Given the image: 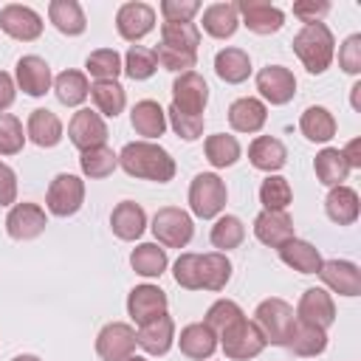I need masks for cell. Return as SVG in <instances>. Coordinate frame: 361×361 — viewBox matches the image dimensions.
<instances>
[{
    "instance_id": "1",
    "label": "cell",
    "mask_w": 361,
    "mask_h": 361,
    "mask_svg": "<svg viewBox=\"0 0 361 361\" xmlns=\"http://www.w3.org/2000/svg\"><path fill=\"white\" fill-rule=\"evenodd\" d=\"M118 166L130 175V178H144V180H155V183H166L175 178V158L152 141H133L124 144L118 152Z\"/></svg>"
},
{
    "instance_id": "2",
    "label": "cell",
    "mask_w": 361,
    "mask_h": 361,
    "mask_svg": "<svg viewBox=\"0 0 361 361\" xmlns=\"http://www.w3.org/2000/svg\"><path fill=\"white\" fill-rule=\"evenodd\" d=\"M293 54L305 65L307 73H324L336 56L333 31L324 23H310L293 37Z\"/></svg>"
},
{
    "instance_id": "3",
    "label": "cell",
    "mask_w": 361,
    "mask_h": 361,
    "mask_svg": "<svg viewBox=\"0 0 361 361\" xmlns=\"http://www.w3.org/2000/svg\"><path fill=\"white\" fill-rule=\"evenodd\" d=\"M251 322L259 327V333L265 336L268 344L285 347L288 344V336H290V330L296 324V313H293V307L285 299L271 296V299H265V302L257 305Z\"/></svg>"
},
{
    "instance_id": "4",
    "label": "cell",
    "mask_w": 361,
    "mask_h": 361,
    "mask_svg": "<svg viewBox=\"0 0 361 361\" xmlns=\"http://www.w3.org/2000/svg\"><path fill=\"white\" fill-rule=\"evenodd\" d=\"M226 197H228V189H226V180L214 172H200L192 178V186H189V209L195 217L200 220H212L217 217L223 209H226Z\"/></svg>"
},
{
    "instance_id": "5",
    "label": "cell",
    "mask_w": 361,
    "mask_h": 361,
    "mask_svg": "<svg viewBox=\"0 0 361 361\" xmlns=\"http://www.w3.org/2000/svg\"><path fill=\"white\" fill-rule=\"evenodd\" d=\"M220 341V347H223V353H226V358H231V361H248V358H257L262 350H265V336L259 333V327L251 322V319H245V316H240L234 324H228L220 336H217Z\"/></svg>"
},
{
    "instance_id": "6",
    "label": "cell",
    "mask_w": 361,
    "mask_h": 361,
    "mask_svg": "<svg viewBox=\"0 0 361 361\" xmlns=\"http://www.w3.org/2000/svg\"><path fill=\"white\" fill-rule=\"evenodd\" d=\"M152 234H155L158 245H164V248H183V245H189V240L195 234L192 214L178 206H164L152 217Z\"/></svg>"
},
{
    "instance_id": "7",
    "label": "cell",
    "mask_w": 361,
    "mask_h": 361,
    "mask_svg": "<svg viewBox=\"0 0 361 361\" xmlns=\"http://www.w3.org/2000/svg\"><path fill=\"white\" fill-rule=\"evenodd\" d=\"M85 203V180L79 175H71V172H59L51 186H48V195H45V206L51 214L56 217H71L82 209Z\"/></svg>"
},
{
    "instance_id": "8",
    "label": "cell",
    "mask_w": 361,
    "mask_h": 361,
    "mask_svg": "<svg viewBox=\"0 0 361 361\" xmlns=\"http://www.w3.org/2000/svg\"><path fill=\"white\" fill-rule=\"evenodd\" d=\"M209 102V85L200 73L186 71L178 73V79L172 82V107L186 113V116H203Z\"/></svg>"
},
{
    "instance_id": "9",
    "label": "cell",
    "mask_w": 361,
    "mask_h": 361,
    "mask_svg": "<svg viewBox=\"0 0 361 361\" xmlns=\"http://www.w3.org/2000/svg\"><path fill=\"white\" fill-rule=\"evenodd\" d=\"M135 330L127 322H110L96 336V355L102 361H124L135 355Z\"/></svg>"
},
{
    "instance_id": "10",
    "label": "cell",
    "mask_w": 361,
    "mask_h": 361,
    "mask_svg": "<svg viewBox=\"0 0 361 361\" xmlns=\"http://www.w3.org/2000/svg\"><path fill=\"white\" fill-rule=\"evenodd\" d=\"M68 138H71V144L79 152L93 149V147H102L107 141V124H104V118L96 110L82 107L68 121Z\"/></svg>"
},
{
    "instance_id": "11",
    "label": "cell",
    "mask_w": 361,
    "mask_h": 361,
    "mask_svg": "<svg viewBox=\"0 0 361 361\" xmlns=\"http://www.w3.org/2000/svg\"><path fill=\"white\" fill-rule=\"evenodd\" d=\"M0 31H6L11 39L34 42L42 34V17L23 3H8L0 8Z\"/></svg>"
},
{
    "instance_id": "12",
    "label": "cell",
    "mask_w": 361,
    "mask_h": 361,
    "mask_svg": "<svg viewBox=\"0 0 361 361\" xmlns=\"http://www.w3.org/2000/svg\"><path fill=\"white\" fill-rule=\"evenodd\" d=\"M116 28L127 42H138L155 28V8L149 3H141V0L124 3L116 11Z\"/></svg>"
},
{
    "instance_id": "13",
    "label": "cell",
    "mask_w": 361,
    "mask_h": 361,
    "mask_svg": "<svg viewBox=\"0 0 361 361\" xmlns=\"http://www.w3.org/2000/svg\"><path fill=\"white\" fill-rule=\"evenodd\" d=\"M257 90L268 104H288L296 93V76L285 65H265L257 73Z\"/></svg>"
},
{
    "instance_id": "14",
    "label": "cell",
    "mask_w": 361,
    "mask_h": 361,
    "mask_svg": "<svg viewBox=\"0 0 361 361\" xmlns=\"http://www.w3.org/2000/svg\"><path fill=\"white\" fill-rule=\"evenodd\" d=\"M48 217L39 203H14L6 214V231L14 240H34L45 231Z\"/></svg>"
},
{
    "instance_id": "15",
    "label": "cell",
    "mask_w": 361,
    "mask_h": 361,
    "mask_svg": "<svg viewBox=\"0 0 361 361\" xmlns=\"http://www.w3.org/2000/svg\"><path fill=\"white\" fill-rule=\"evenodd\" d=\"M296 322L327 330L336 322V302L324 288H307L296 305Z\"/></svg>"
},
{
    "instance_id": "16",
    "label": "cell",
    "mask_w": 361,
    "mask_h": 361,
    "mask_svg": "<svg viewBox=\"0 0 361 361\" xmlns=\"http://www.w3.org/2000/svg\"><path fill=\"white\" fill-rule=\"evenodd\" d=\"M14 76H17V87L28 96H45L54 85L51 79V65L37 56V54H25L17 59L14 65Z\"/></svg>"
},
{
    "instance_id": "17",
    "label": "cell",
    "mask_w": 361,
    "mask_h": 361,
    "mask_svg": "<svg viewBox=\"0 0 361 361\" xmlns=\"http://www.w3.org/2000/svg\"><path fill=\"white\" fill-rule=\"evenodd\" d=\"M316 274L322 276V282L333 293H341V296H358L361 293V271L350 259H322Z\"/></svg>"
},
{
    "instance_id": "18",
    "label": "cell",
    "mask_w": 361,
    "mask_h": 361,
    "mask_svg": "<svg viewBox=\"0 0 361 361\" xmlns=\"http://www.w3.org/2000/svg\"><path fill=\"white\" fill-rule=\"evenodd\" d=\"M135 341L149 355H166L169 347H172V341H175V322H172V316L169 313H161V316L138 324Z\"/></svg>"
},
{
    "instance_id": "19",
    "label": "cell",
    "mask_w": 361,
    "mask_h": 361,
    "mask_svg": "<svg viewBox=\"0 0 361 361\" xmlns=\"http://www.w3.org/2000/svg\"><path fill=\"white\" fill-rule=\"evenodd\" d=\"M237 14H243V23L254 34H276L285 25L282 8H276V6H271L265 0H240L237 3Z\"/></svg>"
},
{
    "instance_id": "20",
    "label": "cell",
    "mask_w": 361,
    "mask_h": 361,
    "mask_svg": "<svg viewBox=\"0 0 361 361\" xmlns=\"http://www.w3.org/2000/svg\"><path fill=\"white\" fill-rule=\"evenodd\" d=\"M166 293L158 285H135L127 296V313L135 324H144L161 313H166Z\"/></svg>"
},
{
    "instance_id": "21",
    "label": "cell",
    "mask_w": 361,
    "mask_h": 361,
    "mask_svg": "<svg viewBox=\"0 0 361 361\" xmlns=\"http://www.w3.org/2000/svg\"><path fill=\"white\" fill-rule=\"evenodd\" d=\"M254 234L262 245L268 248H279L285 245L288 240H293V220L288 212H268L262 209L257 217H254Z\"/></svg>"
},
{
    "instance_id": "22",
    "label": "cell",
    "mask_w": 361,
    "mask_h": 361,
    "mask_svg": "<svg viewBox=\"0 0 361 361\" xmlns=\"http://www.w3.org/2000/svg\"><path fill=\"white\" fill-rule=\"evenodd\" d=\"M268 121V107L257 96H243L234 99L228 107V124L237 133H259Z\"/></svg>"
},
{
    "instance_id": "23",
    "label": "cell",
    "mask_w": 361,
    "mask_h": 361,
    "mask_svg": "<svg viewBox=\"0 0 361 361\" xmlns=\"http://www.w3.org/2000/svg\"><path fill=\"white\" fill-rule=\"evenodd\" d=\"M130 124L133 130L144 138V141H152V138H161L164 130H166V110L152 102V99H141L133 104L130 110Z\"/></svg>"
},
{
    "instance_id": "24",
    "label": "cell",
    "mask_w": 361,
    "mask_h": 361,
    "mask_svg": "<svg viewBox=\"0 0 361 361\" xmlns=\"http://www.w3.org/2000/svg\"><path fill=\"white\" fill-rule=\"evenodd\" d=\"M324 212H327V217H330L333 223H338V226H353V223L358 220V214H361L358 192H355L353 186H347V183L333 186V189L327 192V197H324Z\"/></svg>"
},
{
    "instance_id": "25",
    "label": "cell",
    "mask_w": 361,
    "mask_h": 361,
    "mask_svg": "<svg viewBox=\"0 0 361 361\" xmlns=\"http://www.w3.org/2000/svg\"><path fill=\"white\" fill-rule=\"evenodd\" d=\"M178 347L186 358L192 361H206L214 355L217 350V333L212 327H206L203 322H195V324H186L180 330V338H178Z\"/></svg>"
},
{
    "instance_id": "26",
    "label": "cell",
    "mask_w": 361,
    "mask_h": 361,
    "mask_svg": "<svg viewBox=\"0 0 361 361\" xmlns=\"http://www.w3.org/2000/svg\"><path fill=\"white\" fill-rule=\"evenodd\" d=\"M248 161H251L254 169H262V172L274 175V172H279V169L285 166L288 149H285V144H282L279 138H274V135H257V138L251 141V147H248Z\"/></svg>"
},
{
    "instance_id": "27",
    "label": "cell",
    "mask_w": 361,
    "mask_h": 361,
    "mask_svg": "<svg viewBox=\"0 0 361 361\" xmlns=\"http://www.w3.org/2000/svg\"><path fill=\"white\" fill-rule=\"evenodd\" d=\"M110 228H113V234H116L118 240L133 243V240H138V237L144 234V228H147V212H144L135 200H121V203L113 209V214H110Z\"/></svg>"
},
{
    "instance_id": "28",
    "label": "cell",
    "mask_w": 361,
    "mask_h": 361,
    "mask_svg": "<svg viewBox=\"0 0 361 361\" xmlns=\"http://www.w3.org/2000/svg\"><path fill=\"white\" fill-rule=\"evenodd\" d=\"M25 138H31L37 147H56L62 141V121L56 113L45 110V107H37L31 110L28 121H25Z\"/></svg>"
},
{
    "instance_id": "29",
    "label": "cell",
    "mask_w": 361,
    "mask_h": 361,
    "mask_svg": "<svg viewBox=\"0 0 361 361\" xmlns=\"http://www.w3.org/2000/svg\"><path fill=\"white\" fill-rule=\"evenodd\" d=\"M276 251H279V259H282L288 268L299 271V274H316L319 265H322L319 248H316L313 243H307V240H299V237L288 240V243L279 245Z\"/></svg>"
},
{
    "instance_id": "30",
    "label": "cell",
    "mask_w": 361,
    "mask_h": 361,
    "mask_svg": "<svg viewBox=\"0 0 361 361\" xmlns=\"http://www.w3.org/2000/svg\"><path fill=\"white\" fill-rule=\"evenodd\" d=\"M48 20L65 37H79L87 28L85 11H82V6L76 0H51L48 3Z\"/></svg>"
},
{
    "instance_id": "31",
    "label": "cell",
    "mask_w": 361,
    "mask_h": 361,
    "mask_svg": "<svg viewBox=\"0 0 361 361\" xmlns=\"http://www.w3.org/2000/svg\"><path fill=\"white\" fill-rule=\"evenodd\" d=\"M240 25V14H237V3H212L203 11V31L214 39H228L234 37Z\"/></svg>"
},
{
    "instance_id": "32",
    "label": "cell",
    "mask_w": 361,
    "mask_h": 361,
    "mask_svg": "<svg viewBox=\"0 0 361 361\" xmlns=\"http://www.w3.org/2000/svg\"><path fill=\"white\" fill-rule=\"evenodd\" d=\"M214 73L226 85H240L251 76V56L243 48H223L214 56Z\"/></svg>"
},
{
    "instance_id": "33",
    "label": "cell",
    "mask_w": 361,
    "mask_h": 361,
    "mask_svg": "<svg viewBox=\"0 0 361 361\" xmlns=\"http://www.w3.org/2000/svg\"><path fill=\"white\" fill-rule=\"evenodd\" d=\"M296 355L302 358H313V355H322L327 350V330H319L313 324H305V322H296L290 336H288V344Z\"/></svg>"
},
{
    "instance_id": "34",
    "label": "cell",
    "mask_w": 361,
    "mask_h": 361,
    "mask_svg": "<svg viewBox=\"0 0 361 361\" xmlns=\"http://www.w3.org/2000/svg\"><path fill=\"white\" fill-rule=\"evenodd\" d=\"M299 130H302V135H305L307 141L324 144V141H330V138L336 135V118H333V113H330L327 107L313 104V107H307V110L302 113Z\"/></svg>"
},
{
    "instance_id": "35",
    "label": "cell",
    "mask_w": 361,
    "mask_h": 361,
    "mask_svg": "<svg viewBox=\"0 0 361 361\" xmlns=\"http://www.w3.org/2000/svg\"><path fill=\"white\" fill-rule=\"evenodd\" d=\"M313 169H316L319 183H324V186H330V189H333V186H341V183L347 180V175H350V166H347L341 149H336V147H324V149L313 158Z\"/></svg>"
},
{
    "instance_id": "36",
    "label": "cell",
    "mask_w": 361,
    "mask_h": 361,
    "mask_svg": "<svg viewBox=\"0 0 361 361\" xmlns=\"http://www.w3.org/2000/svg\"><path fill=\"white\" fill-rule=\"evenodd\" d=\"M130 265H133L135 274H141V276H147V279H155V276H161V274L166 271V265H169L166 248L158 245V243H141V245L133 248Z\"/></svg>"
},
{
    "instance_id": "37",
    "label": "cell",
    "mask_w": 361,
    "mask_h": 361,
    "mask_svg": "<svg viewBox=\"0 0 361 361\" xmlns=\"http://www.w3.org/2000/svg\"><path fill=\"white\" fill-rule=\"evenodd\" d=\"M90 99H93V107H96V113L104 118H116L121 110H124V104H127V93H124V87L118 85V82H93L90 85Z\"/></svg>"
},
{
    "instance_id": "38",
    "label": "cell",
    "mask_w": 361,
    "mask_h": 361,
    "mask_svg": "<svg viewBox=\"0 0 361 361\" xmlns=\"http://www.w3.org/2000/svg\"><path fill=\"white\" fill-rule=\"evenodd\" d=\"M203 152H206V161L214 166V169H226V166H234L240 161V141L228 133H214L206 138L203 144Z\"/></svg>"
},
{
    "instance_id": "39",
    "label": "cell",
    "mask_w": 361,
    "mask_h": 361,
    "mask_svg": "<svg viewBox=\"0 0 361 361\" xmlns=\"http://www.w3.org/2000/svg\"><path fill=\"white\" fill-rule=\"evenodd\" d=\"M54 93L65 107H79L87 96H90V85L87 76L82 71H62L54 79Z\"/></svg>"
},
{
    "instance_id": "40",
    "label": "cell",
    "mask_w": 361,
    "mask_h": 361,
    "mask_svg": "<svg viewBox=\"0 0 361 361\" xmlns=\"http://www.w3.org/2000/svg\"><path fill=\"white\" fill-rule=\"evenodd\" d=\"M231 279V262L220 251L200 254V288L206 290H223Z\"/></svg>"
},
{
    "instance_id": "41",
    "label": "cell",
    "mask_w": 361,
    "mask_h": 361,
    "mask_svg": "<svg viewBox=\"0 0 361 361\" xmlns=\"http://www.w3.org/2000/svg\"><path fill=\"white\" fill-rule=\"evenodd\" d=\"M79 166H82V175L90 178V180H102L107 175H113V169L118 166V155L102 144V147H93V149H85L79 155Z\"/></svg>"
},
{
    "instance_id": "42",
    "label": "cell",
    "mask_w": 361,
    "mask_h": 361,
    "mask_svg": "<svg viewBox=\"0 0 361 361\" xmlns=\"http://www.w3.org/2000/svg\"><path fill=\"white\" fill-rule=\"evenodd\" d=\"M243 240H245V226H243V220L237 214H220L214 220V226H212V245L220 254L237 248Z\"/></svg>"
},
{
    "instance_id": "43",
    "label": "cell",
    "mask_w": 361,
    "mask_h": 361,
    "mask_svg": "<svg viewBox=\"0 0 361 361\" xmlns=\"http://www.w3.org/2000/svg\"><path fill=\"white\" fill-rule=\"evenodd\" d=\"M121 56H118V51L116 48H99V51H93L87 59H85V71L96 79V82H116V76L121 73Z\"/></svg>"
},
{
    "instance_id": "44",
    "label": "cell",
    "mask_w": 361,
    "mask_h": 361,
    "mask_svg": "<svg viewBox=\"0 0 361 361\" xmlns=\"http://www.w3.org/2000/svg\"><path fill=\"white\" fill-rule=\"evenodd\" d=\"M293 200V189L288 183V178L282 175H268L259 186V203L268 209V212H285L288 203Z\"/></svg>"
},
{
    "instance_id": "45",
    "label": "cell",
    "mask_w": 361,
    "mask_h": 361,
    "mask_svg": "<svg viewBox=\"0 0 361 361\" xmlns=\"http://www.w3.org/2000/svg\"><path fill=\"white\" fill-rule=\"evenodd\" d=\"M124 73L135 82L141 79H149L155 71H158V59H155V51L152 48H144V45H130V51L124 54V62H121Z\"/></svg>"
},
{
    "instance_id": "46",
    "label": "cell",
    "mask_w": 361,
    "mask_h": 361,
    "mask_svg": "<svg viewBox=\"0 0 361 361\" xmlns=\"http://www.w3.org/2000/svg\"><path fill=\"white\" fill-rule=\"evenodd\" d=\"M161 42L183 51H197L200 45V28L195 23H164L161 25Z\"/></svg>"
},
{
    "instance_id": "47",
    "label": "cell",
    "mask_w": 361,
    "mask_h": 361,
    "mask_svg": "<svg viewBox=\"0 0 361 361\" xmlns=\"http://www.w3.org/2000/svg\"><path fill=\"white\" fill-rule=\"evenodd\" d=\"M155 59H158L161 68H166V71H172V73H186V71L195 68V62H197V51H183V48H172V45L158 42V48H155Z\"/></svg>"
},
{
    "instance_id": "48",
    "label": "cell",
    "mask_w": 361,
    "mask_h": 361,
    "mask_svg": "<svg viewBox=\"0 0 361 361\" xmlns=\"http://www.w3.org/2000/svg\"><path fill=\"white\" fill-rule=\"evenodd\" d=\"M172 276H175V282L180 288L200 290V254H192V251L180 254L175 259V265H172Z\"/></svg>"
},
{
    "instance_id": "49",
    "label": "cell",
    "mask_w": 361,
    "mask_h": 361,
    "mask_svg": "<svg viewBox=\"0 0 361 361\" xmlns=\"http://www.w3.org/2000/svg\"><path fill=\"white\" fill-rule=\"evenodd\" d=\"M240 316H245L243 310H240V305L237 302H231V299H217L209 310H206V319H203V324L206 327H212L217 336L228 327V324H234Z\"/></svg>"
},
{
    "instance_id": "50",
    "label": "cell",
    "mask_w": 361,
    "mask_h": 361,
    "mask_svg": "<svg viewBox=\"0 0 361 361\" xmlns=\"http://www.w3.org/2000/svg\"><path fill=\"white\" fill-rule=\"evenodd\" d=\"M25 144V133L17 116L0 113V155H17Z\"/></svg>"
},
{
    "instance_id": "51",
    "label": "cell",
    "mask_w": 361,
    "mask_h": 361,
    "mask_svg": "<svg viewBox=\"0 0 361 361\" xmlns=\"http://www.w3.org/2000/svg\"><path fill=\"white\" fill-rule=\"evenodd\" d=\"M166 118H169V124H172L175 135H178V138H183V141H195V138H200V135H203V124H206V118H203V116H186V113H180V110H175V107L169 104Z\"/></svg>"
},
{
    "instance_id": "52",
    "label": "cell",
    "mask_w": 361,
    "mask_h": 361,
    "mask_svg": "<svg viewBox=\"0 0 361 361\" xmlns=\"http://www.w3.org/2000/svg\"><path fill=\"white\" fill-rule=\"evenodd\" d=\"M338 65L344 73H361V34H350L338 45Z\"/></svg>"
},
{
    "instance_id": "53",
    "label": "cell",
    "mask_w": 361,
    "mask_h": 361,
    "mask_svg": "<svg viewBox=\"0 0 361 361\" xmlns=\"http://www.w3.org/2000/svg\"><path fill=\"white\" fill-rule=\"evenodd\" d=\"M197 11H200L197 0H164L161 3L164 23H192V17Z\"/></svg>"
},
{
    "instance_id": "54",
    "label": "cell",
    "mask_w": 361,
    "mask_h": 361,
    "mask_svg": "<svg viewBox=\"0 0 361 361\" xmlns=\"http://www.w3.org/2000/svg\"><path fill=\"white\" fill-rule=\"evenodd\" d=\"M327 11H330V3L327 0H299V3H293V17H299L305 25L322 23V17Z\"/></svg>"
},
{
    "instance_id": "55",
    "label": "cell",
    "mask_w": 361,
    "mask_h": 361,
    "mask_svg": "<svg viewBox=\"0 0 361 361\" xmlns=\"http://www.w3.org/2000/svg\"><path fill=\"white\" fill-rule=\"evenodd\" d=\"M17 203V175L8 164H0V206Z\"/></svg>"
},
{
    "instance_id": "56",
    "label": "cell",
    "mask_w": 361,
    "mask_h": 361,
    "mask_svg": "<svg viewBox=\"0 0 361 361\" xmlns=\"http://www.w3.org/2000/svg\"><path fill=\"white\" fill-rule=\"evenodd\" d=\"M14 96H17L14 79H11L6 71H0V113H3V110H8V107L14 104Z\"/></svg>"
},
{
    "instance_id": "57",
    "label": "cell",
    "mask_w": 361,
    "mask_h": 361,
    "mask_svg": "<svg viewBox=\"0 0 361 361\" xmlns=\"http://www.w3.org/2000/svg\"><path fill=\"white\" fill-rule=\"evenodd\" d=\"M341 155H344V161H347L350 169H361V141H358V138H353V141L341 149Z\"/></svg>"
},
{
    "instance_id": "58",
    "label": "cell",
    "mask_w": 361,
    "mask_h": 361,
    "mask_svg": "<svg viewBox=\"0 0 361 361\" xmlns=\"http://www.w3.org/2000/svg\"><path fill=\"white\" fill-rule=\"evenodd\" d=\"M353 107H355V110H361V82H355V85H353Z\"/></svg>"
},
{
    "instance_id": "59",
    "label": "cell",
    "mask_w": 361,
    "mask_h": 361,
    "mask_svg": "<svg viewBox=\"0 0 361 361\" xmlns=\"http://www.w3.org/2000/svg\"><path fill=\"white\" fill-rule=\"evenodd\" d=\"M11 361H42V358H37V355H28V353H23V355H17V358H11Z\"/></svg>"
},
{
    "instance_id": "60",
    "label": "cell",
    "mask_w": 361,
    "mask_h": 361,
    "mask_svg": "<svg viewBox=\"0 0 361 361\" xmlns=\"http://www.w3.org/2000/svg\"><path fill=\"white\" fill-rule=\"evenodd\" d=\"M124 361H147L144 355H130V358H124Z\"/></svg>"
}]
</instances>
